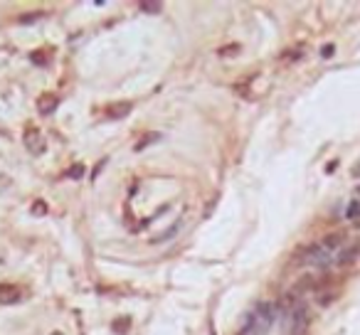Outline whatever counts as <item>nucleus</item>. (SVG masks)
Returning <instances> with one entry per match:
<instances>
[{"label": "nucleus", "mask_w": 360, "mask_h": 335, "mask_svg": "<svg viewBox=\"0 0 360 335\" xmlns=\"http://www.w3.org/2000/svg\"><path fill=\"white\" fill-rule=\"evenodd\" d=\"M0 133H5V126H3V123H0Z\"/></svg>", "instance_id": "nucleus-19"}, {"label": "nucleus", "mask_w": 360, "mask_h": 335, "mask_svg": "<svg viewBox=\"0 0 360 335\" xmlns=\"http://www.w3.org/2000/svg\"><path fill=\"white\" fill-rule=\"evenodd\" d=\"M355 229H360V220H358V222H355Z\"/></svg>", "instance_id": "nucleus-20"}, {"label": "nucleus", "mask_w": 360, "mask_h": 335, "mask_svg": "<svg viewBox=\"0 0 360 335\" xmlns=\"http://www.w3.org/2000/svg\"><path fill=\"white\" fill-rule=\"evenodd\" d=\"M42 18H45V13H27V15H20L18 22L20 25H32V22H37Z\"/></svg>", "instance_id": "nucleus-12"}, {"label": "nucleus", "mask_w": 360, "mask_h": 335, "mask_svg": "<svg viewBox=\"0 0 360 335\" xmlns=\"http://www.w3.org/2000/svg\"><path fill=\"white\" fill-rule=\"evenodd\" d=\"M64 175H67V178H72V180H79V178L84 175V165H82V163H76V165H72Z\"/></svg>", "instance_id": "nucleus-13"}, {"label": "nucleus", "mask_w": 360, "mask_h": 335, "mask_svg": "<svg viewBox=\"0 0 360 335\" xmlns=\"http://www.w3.org/2000/svg\"><path fill=\"white\" fill-rule=\"evenodd\" d=\"M30 59H32L35 64H39V67H47V64H50V57L45 55V52H32Z\"/></svg>", "instance_id": "nucleus-15"}, {"label": "nucleus", "mask_w": 360, "mask_h": 335, "mask_svg": "<svg viewBox=\"0 0 360 335\" xmlns=\"http://www.w3.org/2000/svg\"><path fill=\"white\" fill-rule=\"evenodd\" d=\"M133 109L131 101H118V104H111V106H106V116L109 118H124V116H129Z\"/></svg>", "instance_id": "nucleus-6"}, {"label": "nucleus", "mask_w": 360, "mask_h": 335, "mask_svg": "<svg viewBox=\"0 0 360 335\" xmlns=\"http://www.w3.org/2000/svg\"><path fill=\"white\" fill-rule=\"evenodd\" d=\"M59 106V96L52 92H45L37 96V111L45 113V116H50V113H55Z\"/></svg>", "instance_id": "nucleus-3"}, {"label": "nucleus", "mask_w": 360, "mask_h": 335, "mask_svg": "<svg viewBox=\"0 0 360 335\" xmlns=\"http://www.w3.org/2000/svg\"><path fill=\"white\" fill-rule=\"evenodd\" d=\"M333 55H336V47H333V45H323V47H321V57H323V59H331Z\"/></svg>", "instance_id": "nucleus-16"}, {"label": "nucleus", "mask_w": 360, "mask_h": 335, "mask_svg": "<svg viewBox=\"0 0 360 335\" xmlns=\"http://www.w3.org/2000/svg\"><path fill=\"white\" fill-rule=\"evenodd\" d=\"M129 328H131V318H129V316L116 318L114 323H111V330H114L116 335H126V333H129Z\"/></svg>", "instance_id": "nucleus-9"}, {"label": "nucleus", "mask_w": 360, "mask_h": 335, "mask_svg": "<svg viewBox=\"0 0 360 335\" xmlns=\"http://www.w3.org/2000/svg\"><path fill=\"white\" fill-rule=\"evenodd\" d=\"M276 316H279V306L276 303H259L245 318V323L239 328V335H266L269 328L274 325Z\"/></svg>", "instance_id": "nucleus-1"}, {"label": "nucleus", "mask_w": 360, "mask_h": 335, "mask_svg": "<svg viewBox=\"0 0 360 335\" xmlns=\"http://www.w3.org/2000/svg\"><path fill=\"white\" fill-rule=\"evenodd\" d=\"M345 220H350L353 224L360 220V200H358V197L348 202V207H345Z\"/></svg>", "instance_id": "nucleus-10"}, {"label": "nucleus", "mask_w": 360, "mask_h": 335, "mask_svg": "<svg viewBox=\"0 0 360 335\" xmlns=\"http://www.w3.org/2000/svg\"><path fill=\"white\" fill-rule=\"evenodd\" d=\"M178 227H180V224H171V227H168V229H166V232H163V234H158V237H155V239H153V242H166V239H171L173 234H175V232H178Z\"/></svg>", "instance_id": "nucleus-14"}, {"label": "nucleus", "mask_w": 360, "mask_h": 335, "mask_svg": "<svg viewBox=\"0 0 360 335\" xmlns=\"http://www.w3.org/2000/svg\"><path fill=\"white\" fill-rule=\"evenodd\" d=\"M237 50H239L237 45H234V47H225V50H222V55H237Z\"/></svg>", "instance_id": "nucleus-18"}, {"label": "nucleus", "mask_w": 360, "mask_h": 335, "mask_svg": "<svg viewBox=\"0 0 360 335\" xmlns=\"http://www.w3.org/2000/svg\"><path fill=\"white\" fill-rule=\"evenodd\" d=\"M138 10H141V13H148V15H155V13L163 10V3H158V0H141V3H138Z\"/></svg>", "instance_id": "nucleus-8"}, {"label": "nucleus", "mask_w": 360, "mask_h": 335, "mask_svg": "<svg viewBox=\"0 0 360 335\" xmlns=\"http://www.w3.org/2000/svg\"><path fill=\"white\" fill-rule=\"evenodd\" d=\"M32 215H39V217H42V215H47V205H45L42 200L35 202V205H32Z\"/></svg>", "instance_id": "nucleus-17"}, {"label": "nucleus", "mask_w": 360, "mask_h": 335, "mask_svg": "<svg viewBox=\"0 0 360 335\" xmlns=\"http://www.w3.org/2000/svg\"><path fill=\"white\" fill-rule=\"evenodd\" d=\"M343 242H345V232H331V234H326L321 242V249L323 252H328V254H336L338 249L343 246Z\"/></svg>", "instance_id": "nucleus-4"}, {"label": "nucleus", "mask_w": 360, "mask_h": 335, "mask_svg": "<svg viewBox=\"0 0 360 335\" xmlns=\"http://www.w3.org/2000/svg\"><path fill=\"white\" fill-rule=\"evenodd\" d=\"M50 335H62V333H50Z\"/></svg>", "instance_id": "nucleus-21"}, {"label": "nucleus", "mask_w": 360, "mask_h": 335, "mask_svg": "<svg viewBox=\"0 0 360 335\" xmlns=\"http://www.w3.org/2000/svg\"><path fill=\"white\" fill-rule=\"evenodd\" d=\"M20 301V288L13 286V283H3L0 286V303L3 306H13Z\"/></svg>", "instance_id": "nucleus-5"}, {"label": "nucleus", "mask_w": 360, "mask_h": 335, "mask_svg": "<svg viewBox=\"0 0 360 335\" xmlns=\"http://www.w3.org/2000/svg\"><path fill=\"white\" fill-rule=\"evenodd\" d=\"M22 143H25V148L30 150V153H45V148H47V141H45V136H42L37 129H27L25 131Z\"/></svg>", "instance_id": "nucleus-2"}, {"label": "nucleus", "mask_w": 360, "mask_h": 335, "mask_svg": "<svg viewBox=\"0 0 360 335\" xmlns=\"http://www.w3.org/2000/svg\"><path fill=\"white\" fill-rule=\"evenodd\" d=\"M358 257H360V244H353V246H348V249H343L341 252V257H338V266H350Z\"/></svg>", "instance_id": "nucleus-7"}, {"label": "nucleus", "mask_w": 360, "mask_h": 335, "mask_svg": "<svg viewBox=\"0 0 360 335\" xmlns=\"http://www.w3.org/2000/svg\"><path fill=\"white\" fill-rule=\"evenodd\" d=\"M158 138H161L158 133H146V136H141V138L136 141V146H133V150H136V153H141V150H146V148H148L151 143H155Z\"/></svg>", "instance_id": "nucleus-11"}]
</instances>
